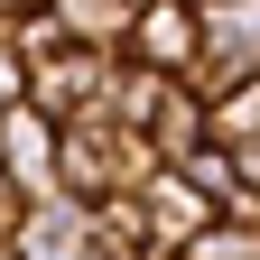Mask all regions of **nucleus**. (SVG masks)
Returning <instances> with one entry per match:
<instances>
[{
  "instance_id": "obj_1",
  "label": "nucleus",
  "mask_w": 260,
  "mask_h": 260,
  "mask_svg": "<svg viewBox=\"0 0 260 260\" xmlns=\"http://www.w3.org/2000/svg\"><path fill=\"white\" fill-rule=\"evenodd\" d=\"M233 84H260V0H205V56H195L186 93L214 112Z\"/></svg>"
},
{
  "instance_id": "obj_2",
  "label": "nucleus",
  "mask_w": 260,
  "mask_h": 260,
  "mask_svg": "<svg viewBox=\"0 0 260 260\" xmlns=\"http://www.w3.org/2000/svg\"><path fill=\"white\" fill-rule=\"evenodd\" d=\"M121 158H130V130L112 112H84L56 130V195H75V205H112L121 195Z\"/></svg>"
},
{
  "instance_id": "obj_3",
  "label": "nucleus",
  "mask_w": 260,
  "mask_h": 260,
  "mask_svg": "<svg viewBox=\"0 0 260 260\" xmlns=\"http://www.w3.org/2000/svg\"><path fill=\"white\" fill-rule=\"evenodd\" d=\"M112 65L121 56H93V47H56L28 65V112L38 121H84V112H103V93H112Z\"/></svg>"
},
{
  "instance_id": "obj_4",
  "label": "nucleus",
  "mask_w": 260,
  "mask_h": 260,
  "mask_svg": "<svg viewBox=\"0 0 260 260\" xmlns=\"http://www.w3.org/2000/svg\"><path fill=\"white\" fill-rule=\"evenodd\" d=\"M130 65H149V75L186 84L195 56H205V10H186V0H140V19H130Z\"/></svg>"
},
{
  "instance_id": "obj_5",
  "label": "nucleus",
  "mask_w": 260,
  "mask_h": 260,
  "mask_svg": "<svg viewBox=\"0 0 260 260\" xmlns=\"http://www.w3.org/2000/svg\"><path fill=\"white\" fill-rule=\"evenodd\" d=\"M10 260H93V205H75V195H47V205H19Z\"/></svg>"
},
{
  "instance_id": "obj_6",
  "label": "nucleus",
  "mask_w": 260,
  "mask_h": 260,
  "mask_svg": "<svg viewBox=\"0 0 260 260\" xmlns=\"http://www.w3.org/2000/svg\"><path fill=\"white\" fill-rule=\"evenodd\" d=\"M140 214H149V260H177L186 242H205V223H214V205H205L177 168H158V177L140 186Z\"/></svg>"
},
{
  "instance_id": "obj_7",
  "label": "nucleus",
  "mask_w": 260,
  "mask_h": 260,
  "mask_svg": "<svg viewBox=\"0 0 260 260\" xmlns=\"http://www.w3.org/2000/svg\"><path fill=\"white\" fill-rule=\"evenodd\" d=\"M0 168H10L19 205H47V195H56V121H38L19 103L10 121H0Z\"/></svg>"
},
{
  "instance_id": "obj_8",
  "label": "nucleus",
  "mask_w": 260,
  "mask_h": 260,
  "mask_svg": "<svg viewBox=\"0 0 260 260\" xmlns=\"http://www.w3.org/2000/svg\"><path fill=\"white\" fill-rule=\"evenodd\" d=\"M47 19H56L75 47L121 56V47H130V19H140V0H47Z\"/></svg>"
},
{
  "instance_id": "obj_9",
  "label": "nucleus",
  "mask_w": 260,
  "mask_h": 260,
  "mask_svg": "<svg viewBox=\"0 0 260 260\" xmlns=\"http://www.w3.org/2000/svg\"><path fill=\"white\" fill-rule=\"evenodd\" d=\"M140 140L158 149V168H186V158L205 149V103H195L186 84H168V93H158V112L140 121Z\"/></svg>"
},
{
  "instance_id": "obj_10",
  "label": "nucleus",
  "mask_w": 260,
  "mask_h": 260,
  "mask_svg": "<svg viewBox=\"0 0 260 260\" xmlns=\"http://www.w3.org/2000/svg\"><path fill=\"white\" fill-rule=\"evenodd\" d=\"M205 140L223 158H260V84H233V93H223V103L205 112Z\"/></svg>"
},
{
  "instance_id": "obj_11",
  "label": "nucleus",
  "mask_w": 260,
  "mask_h": 260,
  "mask_svg": "<svg viewBox=\"0 0 260 260\" xmlns=\"http://www.w3.org/2000/svg\"><path fill=\"white\" fill-rule=\"evenodd\" d=\"M93 251H103V260H149V214H140V195L93 205Z\"/></svg>"
},
{
  "instance_id": "obj_12",
  "label": "nucleus",
  "mask_w": 260,
  "mask_h": 260,
  "mask_svg": "<svg viewBox=\"0 0 260 260\" xmlns=\"http://www.w3.org/2000/svg\"><path fill=\"white\" fill-rule=\"evenodd\" d=\"M177 260H260V233H251V223H223V214H214V223H205V242H186Z\"/></svg>"
},
{
  "instance_id": "obj_13",
  "label": "nucleus",
  "mask_w": 260,
  "mask_h": 260,
  "mask_svg": "<svg viewBox=\"0 0 260 260\" xmlns=\"http://www.w3.org/2000/svg\"><path fill=\"white\" fill-rule=\"evenodd\" d=\"M19 103H28V65H19V47H10V38H0V121H10Z\"/></svg>"
},
{
  "instance_id": "obj_14",
  "label": "nucleus",
  "mask_w": 260,
  "mask_h": 260,
  "mask_svg": "<svg viewBox=\"0 0 260 260\" xmlns=\"http://www.w3.org/2000/svg\"><path fill=\"white\" fill-rule=\"evenodd\" d=\"M47 0H0V28H19V19H38Z\"/></svg>"
},
{
  "instance_id": "obj_15",
  "label": "nucleus",
  "mask_w": 260,
  "mask_h": 260,
  "mask_svg": "<svg viewBox=\"0 0 260 260\" xmlns=\"http://www.w3.org/2000/svg\"><path fill=\"white\" fill-rule=\"evenodd\" d=\"M186 10H205V0H186Z\"/></svg>"
}]
</instances>
